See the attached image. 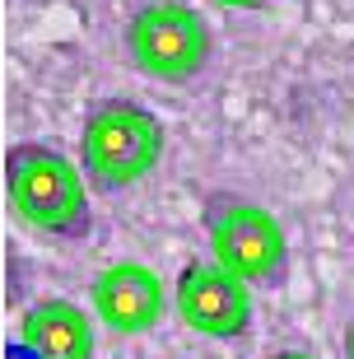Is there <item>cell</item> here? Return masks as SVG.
Here are the masks:
<instances>
[{"label":"cell","instance_id":"2","mask_svg":"<svg viewBox=\"0 0 354 359\" xmlns=\"http://www.w3.org/2000/svg\"><path fill=\"white\" fill-rule=\"evenodd\" d=\"M163 159V121L135 98H103L79 131V168L103 191H126Z\"/></svg>","mask_w":354,"mask_h":359},{"label":"cell","instance_id":"8","mask_svg":"<svg viewBox=\"0 0 354 359\" xmlns=\"http://www.w3.org/2000/svg\"><path fill=\"white\" fill-rule=\"evenodd\" d=\"M215 5H224V10H261L266 0H215Z\"/></svg>","mask_w":354,"mask_h":359},{"label":"cell","instance_id":"1","mask_svg":"<svg viewBox=\"0 0 354 359\" xmlns=\"http://www.w3.org/2000/svg\"><path fill=\"white\" fill-rule=\"evenodd\" d=\"M5 191L10 210L33 233L52 238H89L93 205L84 173L52 145H14L5 154Z\"/></svg>","mask_w":354,"mask_h":359},{"label":"cell","instance_id":"6","mask_svg":"<svg viewBox=\"0 0 354 359\" xmlns=\"http://www.w3.org/2000/svg\"><path fill=\"white\" fill-rule=\"evenodd\" d=\"M89 299H93V318L117 336H144L149 327H158L163 308H168L163 280L144 262H112V266H103L93 276Z\"/></svg>","mask_w":354,"mask_h":359},{"label":"cell","instance_id":"5","mask_svg":"<svg viewBox=\"0 0 354 359\" xmlns=\"http://www.w3.org/2000/svg\"><path fill=\"white\" fill-rule=\"evenodd\" d=\"M177 318L196 336L210 341H238L252 327V290L247 280H238L233 271H224L219 262H186L172 290Z\"/></svg>","mask_w":354,"mask_h":359},{"label":"cell","instance_id":"4","mask_svg":"<svg viewBox=\"0 0 354 359\" xmlns=\"http://www.w3.org/2000/svg\"><path fill=\"white\" fill-rule=\"evenodd\" d=\"M205 233H210V257L247 285H275L289 266V238L280 219L252 201L210 196L205 201Z\"/></svg>","mask_w":354,"mask_h":359},{"label":"cell","instance_id":"3","mask_svg":"<svg viewBox=\"0 0 354 359\" xmlns=\"http://www.w3.org/2000/svg\"><path fill=\"white\" fill-rule=\"evenodd\" d=\"M210 47H215V38H210L205 14L182 5V0H154V5L135 10L131 24H126L131 61L163 84L196 80L205 70V61H210Z\"/></svg>","mask_w":354,"mask_h":359},{"label":"cell","instance_id":"7","mask_svg":"<svg viewBox=\"0 0 354 359\" xmlns=\"http://www.w3.org/2000/svg\"><path fill=\"white\" fill-rule=\"evenodd\" d=\"M19 336L38 359H93V322L70 299H38Z\"/></svg>","mask_w":354,"mask_h":359},{"label":"cell","instance_id":"10","mask_svg":"<svg viewBox=\"0 0 354 359\" xmlns=\"http://www.w3.org/2000/svg\"><path fill=\"white\" fill-rule=\"evenodd\" d=\"M345 359H354V322L345 327Z\"/></svg>","mask_w":354,"mask_h":359},{"label":"cell","instance_id":"9","mask_svg":"<svg viewBox=\"0 0 354 359\" xmlns=\"http://www.w3.org/2000/svg\"><path fill=\"white\" fill-rule=\"evenodd\" d=\"M271 359H317V355H308V350H280V355H271Z\"/></svg>","mask_w":354,"mask_h":359}]
</instances>
